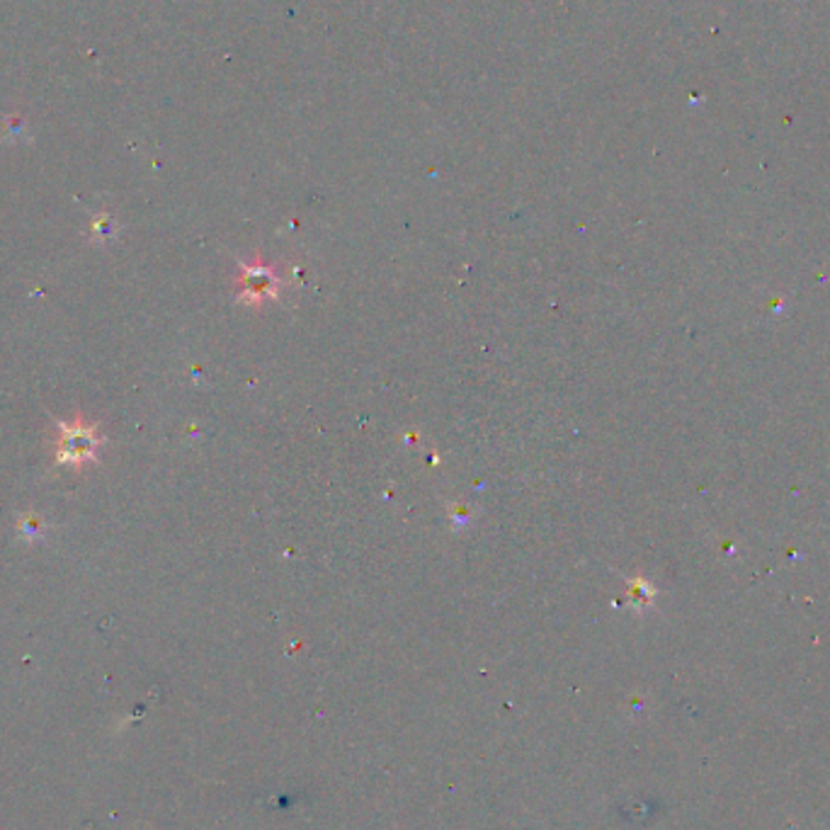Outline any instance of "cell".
Masks as SVG:
<instances>
[{
	"label": "cell",
	"mask_w": 830,
	"mask_h": 830,
	"mask_svg": "<svg viewBox=\"0 0 830 830\" xmlns=\"http://www.w3.org/2000/svg\"><path fill=\"white\" fill-rule=\"evenodd\" d=\"M58 430H62V444L56 452V464H86L98 460V452L105 448V438L98 432V428L80 423H64L58 420Z\"/></svg>",
	"instance_id": "6da1fadb"
},
{
	"label": "cell",
	"mask_w": 830,
	"mask_h": 830,
	"mask_svg": "<svg viewBox=\"0 0 830 830\" xmlns=\"http://www.w3.org/2000/svg\"><path fill=\"white\" fill-rule=\"evenodd\" d=\"M240 280H244V302H248V297H252L250 302H260L262 297H274L280 290V280L262 265H246Z\"/></svg>",
	"instance_id": "7a4b0ae2"
},
{
	"label": "cell",
	"mask_w": 830,
	"mask_h": 830,
	"mask_svg": "<svg viewBox=\"0 0 830 830\" xmlns=\"http://www.w3.org/2000/svg\"><path fill=\"white\" fill-rule=\"evenodd\" d=\"M93 238H98V244H107V240L117 238V222L110 214L93 216Z\"/></svg>",
	"instance_id": "3957f363"
},
{
	"label": "cell",
	"mask_w": 830,
	"mask_h": 830,
	"mask_svg": "<svg viewBox=\"0 0 830 830\" xmlns=\"http://www.w3.org/2000/svg\"><path fill=\"white\" fill-rule=\"evenodd\" d=\"M20 535L30 541H37L44 537V527L40 520H34V517H28V520L20 525Z\"/></svg>",
	"instance_id": "277c9868"
}]
</instances>
